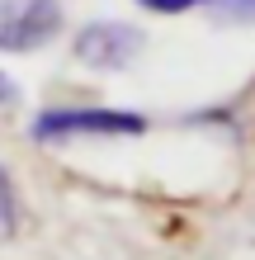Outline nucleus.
I'll return each mask as SVG.
<instances>
[{
    "label": "nucleus",
    "instance_id": "nucleus-4",
    "mask_svg": "<svg viewBox=\"0 0 255 260\" xmlns=\"http://www.w3.org/2000/svg\"><path fill=\"white\" fill-rule=\"evenodd\" d=\"M24 227V199L14 189V175L0 166V241H14Z\"/></svg>",
    "mask_w": 255,
    "mask_h": 260
},
{
    "label": "nucleus",
    "instance_id": "nucleus-7",
    "mask_svg": "<svg viewBox=\"0 0 255 260\" xmlns=\"http://www.w3.org/2000/svg\"><path fill=\"white\" fill-rule=\"evenodd\" d=\"M14 100H19V90H14V81H10L5 71H0V109H10Z\"/></svg>",
    "mask_w": 255,
    "mask_h": 260
},
{
    "label": "nucleus",
    "instance_id": "nucleus-6",
    "mask_svg": "<svg viewBox=\"0 0 255 260\" xmlns=\"http://www.w3.org/2000/svg\"><path fill=\"white\" fill-rule=\"evenodd\" d=\"M142 10H152V14H185L194 5H203V0H137Z\"/></svg>",
    "mask_w": 255,
    "mask_h": 260
},
{
    "label": "nucleus",
    "instance_id": "nucleus-5",
    "mask_svg": "<svg viewBox=\"0 0 255 260\" xmlns=\"http://www.w3.org/2000/svg\"><path fill=\"white\" fill-rule=\"evenodd\" d=\"M203 5H213L222 19H255V0H203Z\"/></svg>",
    "mask_w": 255,
    "mask_h": 260
},
{
    "label": "nucleus",
    "instance_id": "nucleus-3",
    "mask_svg": "<svg viewBox=\"0 0 255 260\" xmlns=\"http://www.w3.org/2000/svg\"><path fill=\"white\" fill-rule=\"evenodd\" d=\"M71 52H76V62L95 67V71H123L142 52V28H132L123 19H95L76 34Z\"/></svg>",
    "mask_w": 255,
    "mask_h": 260
},
{
    "label": "nucleus",
    "instance_id": "nucleus-2",
    "mask_svg": "<svg viewBox=\"0 0 255 260\" xmlns=\"http://www.w3.org/2000/svg\"><path fill=\"white\" fill-rule=\"evenodd\" d=\"M62 34V0H0V52H33Z\"/></svg>",
    "mask_w": 255,
    "mask_h": 260
},
{
    "label": "nucleus",
    "instance_id": "nucleus-1",
    "mask_svg": "<svg viewBox=\"0 0 255 260\" xmlns=\"http://www.w3.org/2000/svg\"><path fill=\"white\" fill-rule=\"evenodd\" d=\"M33 142H71V137H142L147 118L132 109H104V104H62V109H43L33 118Z\"/></svg>",
    "mask_w": 255,
    "mask_h": 260
}]
</instances>
